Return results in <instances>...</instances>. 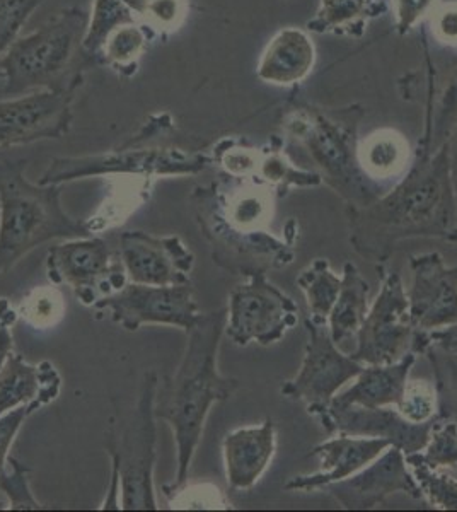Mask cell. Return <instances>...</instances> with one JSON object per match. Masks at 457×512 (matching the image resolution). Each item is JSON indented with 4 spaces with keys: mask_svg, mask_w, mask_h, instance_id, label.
<instances>
[{
    "mask_svg": "<svg viewBox=\"0 0 457 512\" xmlns=\"http://www.w3.org/2000/svg\"><path fill=\"white\" fill-rule=\"evenodd\" d=\"M350 245L371 262H388L411 239L451 241L456 222L447 146L417 161L388 192L367 207H347Z\"/></svg>",
    "mask_w": 457,
    "mask_h": 512,
    "instance_id": "6da1fadb",
    "label": "cell"
},
{
    "mask_svg": "<svg viewBox=\"0 0 457 512\" xmlns=\"http://www.w3.org/2000/svg\"><path fill=\"white\" fill-rule=\"evenodd\" d=\"M227 309L198 318L186 333V349L176 373L157 384V420L168 422L178 451L176 480L188 482L191 461L202 441L203 427L215 403L226 402L239 390V381L219 371V349L226 330Z\"/></svg>",
    "mask_w": 457,
    "mask_h": 512,
    "instance_id": "7a4b0ae2",
    "label": "cell"
},
{
    "mask_svg": "<svg viewBox=\"0 0 457 512\" xmlns=\"http://www.w3.org/2000/svg\"><path fill=\"white\" fill-rule=\"evenodd\" d=\"M198 224L212 245L219 267L234 275L282 267L292 262L289 246L261 229L267 221L268 197L261 192L236 190L227 195L212 185L193 193Z\"/></svg>",
    "mask_w": 457,
    "mask_h": 512,
    "instance_id": "3957f363",
    "label": "cell"
},
{
    "mask_svg": "<svg viewBox=\"0 0 457 512\" xmlns=\"http://www.w3.org/2000/svg\"><path fill=\"white\" fill-rule=\"evenodd\" d=\"M62 187L31 183L24 161H0V275L47 241L93 236L87 222L65 212Z\"/></svg>",
    "mask_w": 457,
    "mask_h": 512,
    "instance_id": "277c9868",
    "label": "cell"
},
{
    "mask_svg": "<svg viewBox=\"0 0 457 512\" xmlns=\"http://www.w3.org/2000/svg\"><path fill=\"white\" fill-rule=\"evenodd\" d=\"M285 127L301 142L309 158L347 207H367L388 192L384 183L372 180L359 163L357 127L311 108H299L285 118Z\"/></svg>",
    "mask_w": 457,
    "mask_h": 512,
    "instance_id": "5b68a950",
    "label": "cell"
},
{
    "mask_svg": "<svg viewBox=\"0 0 457 512\" xmlns=\"http://www.w3.org/2000/svg\"><path fill=\"white\" fill-rule=\"evenodd\" d=\"M87 14L65 9L29 35L19 36L0 59V81L11 96L58 88L86 33Z\"/></svg>",
    "mask_w": 457,
    "mask_h": 512,
    "instance_id": "8992f818",
    "label": "cell"
},
{
    "mask_svg": "<svg viewBox=\"0 0 457 512\" xmlns=\"http://www.w3.org/2000/svg\"><path fill=\"white\" fill-rule=\"evenodd\" d=\"M159 378L156 371L145 374L139 402L132 419L120 437L108 439V454L120 460L122 472V509L156 511L154 466H156V391Z\"/></svg>",
    "mask_w": 457,
    "mask_h": 512,
    "instance_id": "52a82bcc",
    "label": "cell"
},
{
    "mask_svg": "<svg viewBox=\"0 0 457 512\" xmlns=\"http://www.w3.org/2000/svg\"><path fill=\"white\" fill-rule=\"evenodd\" d=\"M209 164L210 158L205 154L185 152L178 147H122L118 151L96 156L53 159L38 183L65 185L70 181L110 175H132L142 178L198 175Z\"/></svg>",
    "mask_w": 457,
    "mask_h": 512,
    "instance_id": "ba28073f",
    "label": "cell"
},
{
    "mask_svg": "<svg viewBox=\"0 0 457 512\" xmlns=\"http://www.w3.org/2000/svg\"><path fill=\"white\" fill-rule=\"evenodd\" d=\"M299 321V304L268 280L265 270L246 275L229 294L226 335L232 344H278Z\"/></svg>",
    "mask_w": 457,
    "mask_h": 512,
    "instance_id": "9c48e42d",
    "label": "cell"
},
{
    "mask_svg": "<svg viewBox=\"0 0 457 512\" xmlns=\"http://www.w3.org/2000/svg\"><path fill=\"white\" fill-rule=\"evenodd\" d=\"M381 289L360 326L352 359L364 366L393 364L413 352L417 330L400 272L381 267Z\"/></svg>",
    "mask_w": 457,
    "mask_h": 512,
    "instance_id": "30bf717a",
    "label": "cell"
},
{
    "mask_svg": "<svg viewBox=\"0 0 457 512\" xmlns=\"http://www.w3.org/2000/svg\"><path fill=\"white\" fill-rule=\"evenodd\" d=\"M307 344L301 369L294 378L285 381L280 393L306 403L307 412L318 419L330 407L331 400L345 384L353 381L364 369V364L352 359L333 342L326 323L307 316Z\"/></svg>",
    "mask_w": 457,
    "mask_h": 512,
    "instance_id": "8fae6325",
    "label": "cell"
},
{
    "mask_svg": "<svg viewBox=\"0 0 457 512\" xmlns=\"http://www.w3.org/2000/svg\"><path fill=\"white\" fill-rule=\"evenodd\" d=\"M47 277L53 286H67L84 306L120 291L128 282L122 262H116L105 239H65L47 255Z\"/></svg>",
    "mask_w": 457,
    "mask_h": 512,
    "instance_id": "7c38bea8",
    "label": "cell"
},
{
    "mask_svg": "<svg viewBox=\"0 0 457 512\" xmlns=\"http://www.w3.org/2000/svg\"><path fill=\"white\" fill-rule=\"evenodd\" d=\"M193 294L191 284L147 286L127 282L120 291L94 304V309H108L116 325L127 332H137L144 325H168L188 333L202 316Z\"/></svg>",
    "mask_w": 457,
    "mask_h": 512,
    "instance_id": "4fadbf2b",
    "label": "cell"
},
{
    "mask_svg": "<svg viewBox=\"0 0 457 512\" xmlns=\"http://www.w3.org/2000/svg\"><path fill=\"white\" fill-rule=\"evenodd\" d=\"M72 91L38 89L0 101V149L62 139L72 125Z\"/></svg>",
    "mask_w": 457,
    "mask_h": 512,
    "instance_id": "5bb4252c",
    "label": "cell"
},
{
    "mask_svg": "<svg viewBox=\"0 0 457 512\" xmlns=\"http://www.w3.org/2000/svg\"><path fill=\"white\" fill-rule=\"evenodd\" d=\"M120 262L130 282L147 286H185L191 284L195 255L180 236L125 231L120 236Z\"/></svg>",
    "mask_w": 457,
    "mask_h": 512,
    "instance_id": "9a60e30c",
    "label": "cell"
},
{
    "mask_svg": "<svg viewBox=\"0 0 457 512\" xmlns=\"http://www.w3.org/2000/svg\"><path fill=\"white\" fill-rule=\"evenodd\" d=\"M406 296L415 330L437 332L457 321V277L437 251L410 258Z\"/></svg>",
    "mask_w": 457,
    "mask_h": 512,
    "instance_id": "2e32d148",
    "label": "cell"
},
{
    "mask_svg": "<svg viewBox=\"0 0 457 512\" xmlns=\"http://www.w3.org/2000/svg\"><path fill=\"white\" fill-rule=\"evenodd\" d=\"M324 490L348 511H369L384 504L394 494L422 499L406 463V454L396 446H389L360 472L353 473L342 482L331 483Z\"/></svg>",
    "mask_w": 457,
    "mask_h": 512,
    "instance_id": "e0dca14e",
    "label": "cell"
},
{
    "mask_svg": "<svg viewBox=\"0 0 457 512\" xmlns=\"http://www.w3.org/2000/svg\"><path fill=\"white\" fill-rule=\"evenodd\" d=\"M319 424L330 436L376 437L391 446L400 448L405 454L420 453L429 443L435 419L430 422H411L393 407L367 408L352 405L343 410H326L318 417Z\"/></svg>",
    "mask_w": 457,
    "mask_h": 512,
    "instance_id": "ac0fdd59",
    "label": "cell"
},
{
    "mask_svg": "<svg viewBox=\"0 0 457 512\" xmlns=\"http://www.w3.org/2000/svg\"><path fill=\"white\" fill-rule=\"evenodd\" d=\"M391 444L376 437L348 436L333 434L331 439L318 444L309 456L319 460V472L297 475L285 483L289 492H316L324 490L331 483L342 482L360 472L364 466L376 460Z\"/></svg>",
    "mask_w": 457,
    "mask_h": 512,
    "instance_id": "d6986e66",
    "label": "cell"
},
{
    "mask_svg": "<svg viewBox=\"0 0 457 512\" xmlns=\"http://www.w3.org/2000/svg\"><path fill=\"white\" fill-rule=\"evenodd\" d=\"M277 449V429L272 419L227 432L222 443L229 487L251 490L265 475Z\"/></svg>",
    "mask_w": 457,
    "mask_h": 512,
    "instance_id": "ffe728a7",
    "label": "cell"
},
{
    "mask_svg": "<svg viewBox=\"0 0 457 512\" xmlns=\"http://www.w3.org/2000/svg\"><path fill=\"white\" fill-rule=\"evenodd\" d=\"M62 391V376L50 361L38 364L11 354L0 371V417L24 405L47 407Z\"/></svg>",
    "mask_w": 457,
    "mask_h": 512,
    "instance_id": "44dd1931",
    "label": "cell"
},
{
    "mask_svg": "<svg viewBox=\"0 0 457 512\" xmlns=\"http://www.w3.org/2000/svg\"><path fill=\"white\" fill-rule=\"evenodd\" d=\"M415 361L417 354L410 352L393 364L364 366L348 388L336 393L328 410H343L352 405L367 408L396 407L403 398Z\"/></svg>",
    "mask_w": 457,
    "mask_h": 512,
    "instance_id": "7402d4cb",
    "label": "cell"
},
{
    "mask_svg": "<svg viewBox=\"0 0 457 512\" xmlns=\"http://www.w3.org/2000/svg\"><path fill=\"white\" fill-rule=\"evenodd\" d=\"M316 65L313 38L301 28H284L268 41L256 67L260 81L272 86H294L306 81Z\"/></svg>",
    "mask_w": 457,
    "mask_h": 512,
    "instance_id": "603a6c76",
    "label": "cell"
},
{
    "mask_svg": "<svg viewBox=\"0 0 457 512\" xmlns=\"http://www.w3.org/2000/svg\"><path fill=\"white\" fill-rule=\"evenodd\" d=\"M371 308V284L360 274L357 265L347 262L343 265L342 289L335 306L328 316V330L340 349L348 342H355L360 326Z\"/></svg>",
    "mask_w": 457,
    "mask_h": 512,
    "instance_id": "cb8c5ba5",
    "label": "cell"
},
{
    "mask_svg": "<svg viewBox=\"0 0 457 512\" xmlns=\"http://www.w3.org/2000/svg\"><path fill=\"white\" fill-rule=\"evenodd\" d=\"M410 146L405 135L382 128L359 144V163L372 180L388 183L405 171Z\"/></svg>",
    "mask_w": 457,
    "mask_h": 512,
    "instance_id": "d4e9b609",
    "label": "cell"
},
{
    "mask_svg": "<svg viewBox=\"0 0 457 512\" xmlns=\"http://www.w3.org/2000/svg\"><path fill=\"white\" fill-rule=\"evenodd\" d=\"M457 125V59L442 74L429 110L417 156H432L446 146Z\"/></svg>",
    "mask_w": 457,
    "mask_h": 512,
    "instance_id": "484cf974",
    "label": "cell"
},
{
    "mask_svg": "<svg viewBox=\"0 0 457 512\" xmlns=\"http://www.w3.org/2000/svg\"><path fill=\"white\" fill-rule=\"evenodd\" d=\"M297 286L306 296L309 318L326 323L342 289V277L333 272L328 260L316 258L299 274Z\"/></svg>",
    "mask_w": 457,
    "mask_h": 512,
    "instance_id": "4316f807",
    "label": "cell"
},
{
    "mask_svg": "<svg viewBox=\"0 0 457 512\" xmlns=\"http://www.w3.org/2000/svg\"><path fill=\"white\" fill-rule=\"evenodd\" d=\"M147 45H149V33L144 24H123L115 31H111L96 60L122 74L125 72L132 74L137 69L139 60L147 52Z\"/></svg>",
    "mask_w": 457,
    "mask_h": 512,
    "instance_id": "83f0119b",
    "label": "cell"
},
{
    "mask_svg": "<svg viewBox=\"0 0 457 512\" xmlns=\"http://www.w3.org/2000/svg\"><path fill=\"white\" fill-rule=\"evenodd\" d=\"M418 354H422L432 367L437 419L457 422V352L425 344Z\"/></svg>",
    "mask_w": 457,
    "mask_h": 512,
    "instance_id": "f1b7e54d",
    "label": "cell"
},
{
    "mask_svg": "<svg viewBox=\"0 0 457 512\" xmlns=\"http://www.w3.org/2000/svg\"><path fill=\"white\" fill-rule=\"evenodd\" d=\"M128 23H139V19L123 0H94L93 11L82 38V53L91 59H98L101 47L105 45L111 31Z\"/></svg>",
    "mask_w": 457,
    "mask_h": 512,
    "instance_id": "f546056e",
    "label": "cell"
},
{
    "mask_svg": "<svg viewBox=\"0 0 457 512\" xmlns=\"http://www.w3.org/2000/svg\"><path fill=\"white\" fill-rule=\"evenodd\" d=\"M406 463L410 466L420 494L429 501L430 506L442 511H457L456 477H452L444 468L427 465L418 453L406 454Z\"/></svg>",
    "mask_w": 457,
    "mask_h": 512,
    "instance_id": "4dcf8cb0",
    "label": "cell"
},
{
    "mask_svg": "<svg viewBox=\"0 0 457 512\" xmlns=\"http://www.w3.org/2000/svg\"><path fill=\"white\" fill-rule=\"evenodd\" d=\"M145 28L171 33L180 28L188 14V0H123Z\"/></svg>",
    "mask_w": 457,
    "mask_h": 512,
    "instance_id": "1f68e13d",
    "label": "cell"
},
{
    "mask_svg": "<svg viewBox=\"0 0 457 512\" xmlns=\"http://www.w3.org/2000/svg\"><path fill=\"white\" fill-rule=\"evenodd\" d=\"M372 0H321L309 30L343 31L355 28L371 12Z\"/></svg>",
    "mask_w": 457,
    "mask_h": 512,
    "instance_id": "d6a6232c",
    "label": "cell"
},
{
    "mask_svg": "<svg viewBox=\"0 0 457 512\" xmlns=\"http://www.w3.org/2000/svg\"><path fill=\"white\" fill-rule=\"evenodd\" d=\"M418 456L432 468H444V470L457 472V422L435 417L429 443L418 453Z\"/></svg>",
    "mask_w": 457,
    "mask_h": 512,
    "instance_id": "836d02e7",
    "label": "cell"
},
{
    "mask_svg": "<svg viewBox=\"0 0 457 512\" xmlns=\"http://www.w3.org/2000/svg\"><path fill=\"white\" fill-rule=\"evenodd\" d=\"M65 304L60 292L50 287H36L29 292L19 315L28 321L29 325L45 330L50 326L57 325L64 316Z\"/></svg>",
    "mask_w": 457,
    "mask_h": 512,
    "instance_id": "e575fe53",
    "label": "cell"
},
{
    "mask_svg": "<svg viewBox=\"0 0 457 512\" xmlns=\"http://www.w3.org/2000/svg\"><path fill=\"white\" fill-rule=\"evenodd\" d=\"M41 4L43 0H0V59Z\"/></svg>",
    "mask_w": 457,
    "mask_h": 512,
    "instance_id": "d590c367",
    "label": "cell"
},
{
    "mask_svg": "<svg viewBox=\"0 0 457 512\" xmlns=\"http://www.w3.org/2000/svg\"><path fill=\"white\" fill-rule=\"evenodd\" d=\"M401 415L417 424L430 422L437 417V395L434 384L427 381H408L401 402L396 405Z\"/></svg>",
    "mask_w": 457,
    "mask_h": 512,
    "instance_id": "8d00e7d4",
    "label": "cell"
},
{
    "mask_svg": "<svg viewBox=\"0 0 457 512\" xmlns=\"http://www.w3.org/2000/svg\"><path fill=\"white\" fill-rule=\"evenodd\" d=\"M11 470H4L0 475V492L9 497L11 509H43L29 489V468L14 458H9Z\"/></svg>",
    "mask_w": 457,
    "mask_h": 512,
    "instance_id": "74e56055",
    "label": "cell"
},
{
    "mask_svg": "<svg viewBox=\"0 0 457 512\" xmlns=\"http://www.w3.org/2000/svg\"><path fill=\"white\" fill-rule=\"evenodd\" d=\"M38 410L40 408L36 405H24L0 417V475L6 470V465L11 458L9 453H11L12 444L16 441L21 427L28 420L29 415L35 414ZM0 509H4L2 501H0Z\"/></svg>",
    "mask_w": 457,
    "mask_h": 512,
    "instance_id": "f35d334b",
    "label": "cell"
},
{
    "mask_svg": "<svg viewBox=\"0 0 457 512\" xmlns=\"http://www.w3.org/2000/svg\"><path fill=\"white\" fill-rule=\"evenodd\" d=\"M439 7V0H393L394 24L405 35Z\"/></svg>",
    "mask_w": 457,
    "mask_h": 512,
    "instance_id": "ab89813d",
    "label": "cell"
},
{
    "mask_svg": "<svg viewBox=\"0 0 457 512\" xmlns=\"http://www.w3.org/2000/svg\"><path fill=\"white\" fill-rule=\"evenodd\" d=\"M432 33L442 45L457 47V2H447L435 9L432 14Z\"/></svg>",
    "mask_w": 457,
    "mask_h": 512,
    "instance_id": "60d3db41",
    "label": "cell"
},
{
    "mask_svg": "<svg viewBox=\"0 0 457 512\" xmlns=\"http://www.w3.org/2000/svg\"><path fill=\"white\" fill-rule=\"evenodd\" d=\"M19 313L12 308V304L6 297H0V371L6 366L9 355L12 354L14 338H12V326L16 325Z\"/></svg>",
    "mask_w": 457,
    "mask_h": 512,
    "instance_id": "b9f144b4",
    "label": "cell"
},
{
    "mask_svg": "<svg viewBox=\"0 0 457 512\" xmlns=\"http://www.w3.org/2000/svg\"><path fill=\"white\" fill-rule=\"evenodd\" d=\"M425 344H435L442 347V349L452 350L457 352V321L454 325L437 330V332L420 333L417 332L415 342H413V352L418 355L420 349Z\"/></svg>",
    "mask_w": 457,
    "mask_h": 512,
    "instance_id": "7bdbcfd3",
    "label": "cell"
},
{
    "mask_svg": "<svg viewBox=\"0 0 457 512\" xmlns=\"http://www.w3.org/2000/svg\"><path fill=\"white\" fill-rule=\"evenodd\" d=\"M447 154H449V163H451L452 176L457 175V125L452 130L451 137L447 140Z\"/></svg>",
    "mask_w": 457,
    "mask_h": 512,
    "instance_id": "ee69618b",
    "label": "cell"
},
{
    "mask_svg": "<svg viewBox=\"0 0 457 512\" xmlns=\"http://www.w3.org/2000/svg\"><path fill=\"white\" fill-rule=\"evenodd\" d=\"M452 187H454V202H456V222H454L451 243H457V175L452 176Z\"/></svg>",
    "mask_w": 457,
    "mask_h": 512,
    "instance_id": "f6af8a7d",
    "label": "cell"
},
{
    "mask_svg": "<svg viewBox=\"0 0 457 512\" xmlns=\"http://www.w3.org/2000/svg\"><path fill=\"white\" fill-rule=\"evenodd\" d=\"M451 270H452V274L456 275V277H457V263H456V265H452Z\"/></svg>",
    "mask_w": 457,
    "mask_h": 512,
    "instance_id": "bcb514c9",
    "label": "cell"
}]
</instances>
